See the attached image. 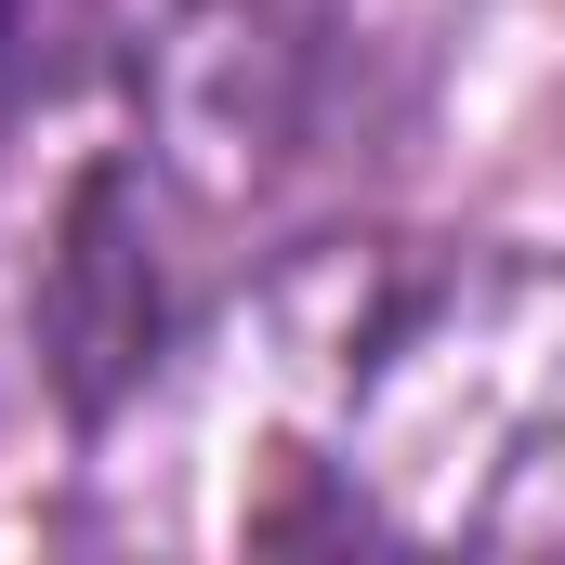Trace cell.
Segmentation results:
<instances>
[{
  "instance_id": "7a4b0ae2",
  "label": "cell",
  "mask_w": 565,
  "mask_h": 565,
  "mask_svg": "<svg viewBox=\"0 0 565 565\" xmlns=\"http://www.w3.org/2000/svg\"><path fill=\"white\" fill-rule=\"evenodd\" d=\"M79 40H93V0H0V106L66 93Z\"/></svg>"
},
{
  "instance_id": "6da1fadb",
  "label": "cell",
  "mask_w": 565,
  "mask_h": 565,
  "mask_svg": "<svg viewBox=\"0 0 565 565\" xmlns=\"http://www.w3.org/2000/svg\"><path fill=\"white\" fill-rule=\"evenodd\" d=\"M40 342H53V395L79 422H106L145 369L171 355V237H158L145 171H93L66 198L53 289H40Z\"/></svg>"
}]
</instances>
